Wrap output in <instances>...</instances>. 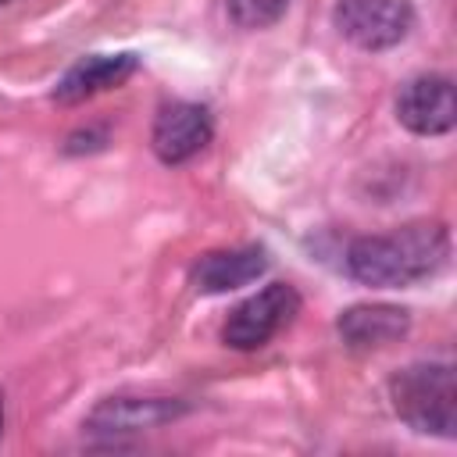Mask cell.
I'll use <instances>...</instances> for the list:
<instances>
[{"label":"cell","mask_w":457,"mask_h":457,"mask_svg":"<svg viewBox=\"0 0 457 457\" xmlns=\"http://www.w3.org/2000/svg\"><path fill=\"white\" fill-rule=\"evenodd\" d=\"M450 232L443 221H407L393 232L357 236L346 246V275L371 289H407L443 271Z\"/></svg>","instance_id":"obj_1"},{"label":"cell","mask_w":457,"mask_h":457,"mask_svg":"<svg viewBox=\"0 0 457 457\" xmlns=\"http://www.w3.org/2000/svg\"><path fill=\"white\" fill-rule=\"evenodd\" d=\"M389 400L396 418L421 432L453 439L457 436V375L446 361H418L389 378Z\"/></svg>","instance_id":"obj_2"},{"label":"cell","mask_w":457,"mask_h":457,"mask_svg":"<svg viewBox=\"0 0 457 457\" xmlns=\"http://www.w3.org/2000/svg\"><path fill=\"white\" fill-rule=\"evenodd\" d=\"M300 293L289 282H268L264 289H257L253 296H246L243 303L232 307L221 339L232 350H261L268 346L296 314H300Z\"/></svg>","instance_id":"obj_3"},{"label":"cell","mask_w":457,"mask_h":457,"mask_svg":"<svg viewBox=\"0 0 457 457\" xmlns=\"http://www.w3.org/2000/svg\"><path fill=\"white\" fill-rule=\"evenodd\" d=\"M186 411H189L186 400L164 396V393H114V396H104V400L93 403L82 428L89 436L121 439V436L164 428V425L179 421Z\"/></svg>","instance_id":"obj_4"},{"label":"cell","mask_w":457,"mask_h":457,"mask_svg":"<svg viewBox=\"0 0 457 457\" xmlns=\"http://www.w3.org/2000/svg\"><path fill=\"white\" fill-rule=\"evenodd\" d=\"M332 21L346 43L368 54L400 46L414 29L411 0H339Z\"/></svg>","instance_id":"obj_5"},{"label":"cell","mask_w":457,"mask_h":457,"mask_svg":"<svg viewBox=\"0 0 457 457\" xmlns=\"http://www.w3.org/2000/svg\"><path fill=\"white\" fill-rule=\"evenodd\" d=\"M211 136H214V121H211V111L204 104L171 100L154 118L150 146H154L157 161H164V164H186L200 150H207Z\"/></svg>","instance_id":"obj_6"},{"label":"cell","mask_w":457,"mask_h":457,"mask_svg":"<svg viewBox=\"0 0 457 457\" xmlns=\"http://www.w3.org/2000/svg\"><path fill=\"white\" fill-rule=\"evenodd\" d=\"M396 121L414 136H446L457 121L453 82L446 75H418L396 93Z\"/></svg>","instance_id":"obj_7"},{"label":"cell","mask_w":457,"mask_h":457,"mask_svg":"<svg viewBox=\"0 0 457 457\" xmlns=\"http://www.w3.org/2000/svg\"><path fill=\"white\" fill-rule=\"evenodd\" d=\"M139 71V54L132 50H118V54H89L82 61H75L54 86V100L57 104H82L96 93L118 89L121 82H129Z\"/></svg>","instance_id":"obj_8"},{"label":"cell","mask_w":457,"mask_h":457,"mask_svg":"<svg viewBox=\"0 0 457 457\" xmlns=\"http://www.w3.org/2000/svg\"><path fill=\"white\" fill-rule=\"evenodd\" d=\"M407 328H411V311L396 303H353L336 318V332L350 350H378L400 343Z\"/></svg>","instance_id":"obj_9"},{"label":"cell","mask_w":457,"mask_h":457,"mask_svg":"<svg viewBox=\"0 0 457 457\" xmlns=\"http://www.w3.org/2000/svg\"><path fill=\"white\" fill-rule=\"evenodd\" d=\"M264 271H268V250L264 246L211 250L193 264V286L200 293H228V289L257 282Z\"/></svg>","instance_id":"obj_10"},{"label":"cell","mask_w":457,"mask_h":457,"mask_svg":"<svg viewBox=\"0 0 457 457\" xmlns=\"http://www.w3.org/2000/svg\"><path fill=\"white\" fill-rule=\"evenodd\" d=\"M293 0H228V18L239 25V29H271L286 11H289Z\"/></svg>","instance_id":"obj_11"},{"label":"cell","mask_w":457,"mask_h":457,"mask_svg":"<svg viewBox=\"0 0 457 457\" xmlns=\"http://www.w3.org/2000/svg\"><path fill=\"white\" fill-rule=\"evenodd\" d=\"M0 432H4V393H0Z\"/></svg>","instance_id":"obj_12"}]
</instances>
